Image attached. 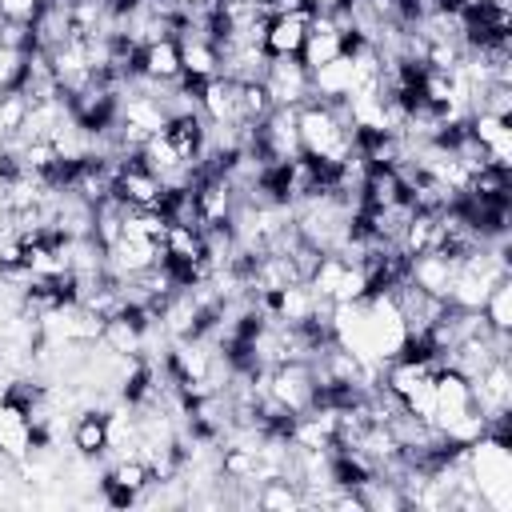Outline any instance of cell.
Wrapping results in <instances>:
<instances>
[{"label":"cell","instance_id":"7a4b0ae2","mask_svg":"<svg viewBox=\"0 0 512 512\" xmlns=\"http://www.w3.org/2000/svg\"><path fill=\"white\" fill-rule=\"evenodd\" d=\"M312 16H316L312 8L284 12V16H268V24H264V40H260L264 52H268V56H300Z\"/></svg>","mask_w":512,"mask_h":512},{"label":"cell","instance_id":"6da1fadb","mask_svg":"<svg viewBox=\"0 0 512 512\" xmlns=\"http://www.w3.org/2000/svg\"><path fill=\"white\" fill-rule=\"evenodd\" d=\"M264 88L276 108H300L312 100V76L300 56H272L264 72Z\"/></svg>","mask_w":512,"mask_h":512},{"label":"cell","instance_id":"5b68a950","mask_svg":"<svg viewBox=\"0 0 512 512\" xmlns=\"http://www.w3.org/2000/svg\"><path fill=\"white\" fill-rule=\"evenodd\" d=\"M484 320L496 328V332H512V276H504V280H496V288L488 292V300H484Z\"/></svg>","mask_w":512,"mask_h":512},{"label":"cell","instance_id":"277c9868","mask_svg":"<svg viewBox=\"0 0 512 512\" xmlns=\"http://www.w3.org/2000/svg\"><path fill=\"white\" fill-rule=\"evenodd\" d=\"M144 76L148 80H176L180 76V44L176 40L144 44Z\"/></svg>","mask_w":512,"mask_h":512},{"label":"cell","instance_id":"3957f363","mask_svg":"<svg viewBox=\"0 0 512 512\" xmlns=\"http://www.w3.org/2000/svg\"><path fill=\"white\" fill-rule=\"evenodd\" d=\"M452 276H456V260H448L444 252H420V256H412V264H408V280L416 284V288H424L428 296H448V284H452Z\"/></svg>","mask_w":512,"mask_h":512},{"label":"cell","instance_id":"52a82bcc","mask_svg":"<svg viewBox=\"0 0 512 512\" xmlns=\"http://www.w3.org/2000/svg\"><path fill=\"white\" fill-rule=\"evenodd\" d=\"M180 4H192V0H180Z\"/></svg>","mask_w":512,"mask_h":512},{"label":"cell","instance_id":"8992f818","mask_svg":"<svg viewBox=\"0 0 512 512\" xmlns=\"http://www.w3.org/2000/svg\"><path fill=\"white\" fill-rule=\"evenodd\" d=\"M36 8H40V0H0V12L8 20H32Z\"/></svg>","mask_w":512,"mask_h":512}]
</instances>
